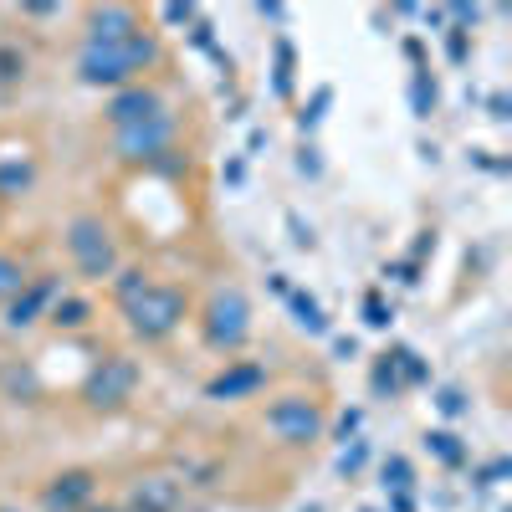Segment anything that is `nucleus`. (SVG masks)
I'll list each match as a JSON object with an SVG mask.
<instances>
[{
	"label": "nucleus",
	"instance_id": "f257e3e1",
	"mask_svg": "<svg viewBox=\"0 0 512 512\" xmlns=\"http://www.w3.org/2000/svg\"><path fill=\"white\" fill-rule=\"evenodd\" d=\"M154 57H159V47H154L144 31H134L128 41H118V47H93V41H88V52L77 57V72H82V82L103 88V82H123L128 72L149 67Z\"/></svg>",
	"mask_w": 512,
	"mask_h": 512
},
{
	"label": "nucleus",
	"instance_id": "f03ea898",
	"mask_svg": "<svg viewBox=\"0 0 512 512\" xmlns=\"http://www.w3.org/2000/svg\"><path fill=\"white\" fill-rule=\"evenodd\" d=\"M123 308H128V328L139 338H164L185 318V297L175 287H144L134 303H123Z\"/></svg>",
	"mask_w": 512,
	"mask_h": 512
},
{
	"label": "nucleus",
	"instance_id": "7ed1b4c3",
	"mask_svg": "<svg viewBox=\"0 0 512 512\" xmlns=\"http://www.w3.org/2000/svg\"><path fill=\"white\" fill-rule=\"evenodd\" d=\"M67 246H72L77 267L88 272V277H108L118 267V246H113V236H108V226L98 216H77L67 226Z\"/></svg>",
	"mask_w": 512,
	"mask_h": 512
},
{
	"label": "nucleus",
	"instance_id": "20e7f679",
	"mask_svg": "<svg viewBox=\"0 0 512 512\" xmlns=\"http://www.w3.org/2000/svg\"><path fill=\"white\" fill-rule=\"evenodd\" d=\"M246 333H251L246 297H241L236 287H226V292L210 297V313H205V338H210V344H216V349H241Z\"/></svg>",
	"mask_w": 512,
	"mask_h": 512
},
{
	"label": "nucleus",
	"instance_id": "39448f33",
	"mask_svg": "<svg viewBox=\"0 0 512 512\" xmlns=\"http://www.w3.org/2000/svg\"><path fill=\"white\" fill-rule=\"evenodd\" d=\"M134 384H139V364L134 359H103L88 374V400L98 410H113V405H123L128 395H134Z\"/></svg>",
	"mask_w": 512,
	"mask_h": 512
},
{
	"label": "nucleus",
	"instance_id": "423d86ee",
	"mask_svg": "<svg viewBox=\"0 0 512 512\" xmlns=\"http://www.w3.org/2000/svg\"><path fill=\"white\" fill-rule=\"evenodd\" d=\"M267 425L282 436V441H318V431H323V410L313 405V400H277L272 410H267Z\"/></svg>",
	"mask_w": 512,
	"mask_h": 512
},
{
	"label": "nucleus",
	"instance_id": "0eeeda50",
	"mask_svg": "<svg viewBox=\"0 0 512 512\" xmlns=\"http://www.w3.org/2000/svg\"><path fill=\"white\" fill-rule=\"evenodd\" d=\"M169 134H175L169 113H154V118H144L134 128H118V149H123V159H149L169 144Z\"/></svg>",
	"mask_w": 512,
	"mask_h": 512
},
{
	"label": "nucleus",
	"instance_id": "6e6552de",
	"mask_svg": "<svg viewBox=\"0 0 512 512\" xmlns=\"http://www.w3.org/2000/svg\"><path fill=\"white\" fill-rule=\"evenodd\" d=\"M267 384V369L262 364H231L226 374H216L205 384V395L210 400H241V395H256Z\"/></svg>",
	"mask_w": 512,
	"mask_h": 512
},
{
	"label": "nucleus",
	"instance_id": "1a4fd4ad",
	"mask_svg": "<svg viewBox=\"0 0 512 512\" xmlns=\"http://www.w3.org/2000/svg\"><path fill=\"white\" fill-rule=\"evenodd\" d=\"M180 507V482L175 477H144L128 492V512H175Z\"/></svg>",
	"mask_w": 512,
	"mask_h": 512
},
{
	"label": "nucleus",
	"instance_id": "9d476101",
	"mask_svg": "<svg viewBox=\"0 0 512 512\" xmlns=\"http://www.w3.org/2000/svg\"><path fill=\"white\" fill-rule=\"evenodd\" d=\"M154 113H164V103H159L149 88H123V93L108 103L113 128H134V123H144V118H154Z\"/></svg>",
	"mask_w": 512,
	"mask_h": 512
},
{
	"label": "nucleus",
	"instance_id": "9b49d317",
	"mask_svg": "<svg viewBox=\"0 0 512 512\" xmlns=\"http://www.w3.org/2000/svg\"><path fill=\"white\" fill-rule=\"evenodd\" d=\"M93 472H67V477H57L47 492H41V502H47V512H77L82 502L93 497Z\"/></svg>",
	"mask_w": 512,
	"mask_h": 512
},
{
	"label": "nucleus",
	"instance_id": "f8f14e48",
	"mask_svg": "<svg viewBox=\"0 0 512 512\" xmlns=\"http://www.w3.org/2000/svg\"><path fill=\"white\" fill-rule=\"evenodd\" d=\"M139 26H134V11L128 6H103L93 11V47H118V41H128Z\"/></svg>",
	"mask_w": 512,
	"mask_h": 512
},
{
	"label": "nucleus",
	"instance_id": "ddd939ff",
	"mask_svg": "<svg viewBox=\"0 0 512 512\" xmlns=\"http://www.w3.org/2000/svg\"><path fill=\"white\" fill-rule=\"evenodd\" d=\"M52 292H57L52 282H36V287H26V292L16 297V303H11V313H6V323H11V328H26V323H36V308H41V303H47V297H52Z\"/></svg>",
	"mask_w": 512,
	"mask_h": 512
},
{
	"label": "nucleus",
	"instance_id": "4468645a",
	"mask_svg": "<svg viewBox=\"0 0 512 512\" xmlns=\"http://www.w3.org/2000/svg\"><path fill=\"white\" fill-rule=\"evenodd\" d=\"M292 308H297V323H303V328H313V333H323V328H328V318H323V308L313 303V297L297 292V297H292Z\"/></svg>",
	"mask_w": 512,
	"mask_h": 512
},
{
	"label": "nucleus",
	"instance_id": "2eb2a0df",
	"mask_svg": "<svg viewBox=\"0 0 512 512\" xmlns=\"http://www.w3.org/2000/svg\"><path fill=\"white\" fill-rule=\"evenodd\" d=\"M31 185V164H0V195H16Z\"/></svg>",
	"mask_w": 512,
	"mask_h": 512
},
{
	"label": "nucleus",
	"instance_id": "dca6fc26",
	"mask_svg": "<svg viewBox=\"0 0 512 512\" xmlns=\"http://www.w3.org/2000/svg\"><path fill=\"white\" fill-rule=\"evenodd\" d=\"M52 323H57V328H82V323H88V303H77V297H67V303H57Z\"/></svg>",
	"mask_w": 512,
	"mask_h": 512
},
{
	"label": "nucleus",
	"instance_id": "f3484780",
	"mask_svg": "<svg viewBox=\"0 0 512 512\" xmlns=\"http://www.w3.org/2000/svg\"><path fill=\"white\" fill-rule=\"evenodd\" d=\"M21 287H26L21 262H11V256H0V297H11V292H21Z\"/></svg>",
	"mask_w": 512,
	"mask_h": 512
},
{
	"label": "nucleus",
	"instance_id": "a211bd4d",
	"mask_svg": "<svg viewBox=\"0 0 512 512\" xmlns=\"http://www.w3.org/2000/svg\"><path fill=\"white\" fill-rule=\"evenodd\" d=\"M277 93L282 98L292 93V47H287V41H277Z\"/></svg>",
	"mask_w": 512,
	"mask_h": 512
},
{
	"label": "nucleus",
	"instance_id": "6ab92c4d",
	"mask_svg": "<svg viewBox=\"0 0 512 512\" xmlns=\"http://www.w3.org/2000/svg\"><path fill=\"white\" fill-rule=\"evenodd\" d=\"M425 446H431L441 461H461V446H456V436H446V431H436V436H425Z\"/></svg>",
	"mask_w": 512,
	"mask_h": 512
},
{
	"label": "nucleus",
	"instance_id": "aec40b11",
	"mask_svg": "<svg viewBox=\"0 0 512 512\" xmlns=\"http://www.w3.org/2000/svg\"><path fill=\"white\" fill-rule=\"evenodd\" d=\"M144 287H149V282H144V272H123V277H118V297H123V303H134V297H139Z\"/></svg>",
	"mask_w": 512,
	"mask_h": 512
},
{
	"label": "nucleus",
	"instance_id": "412c9836",
	"mask_svg": "<svg viewBox=\"0 0 512 512\" xmlns=\"http://www.w3.org/2000/svg\"><path fill=\"white\" fill-rule=\"evenodd\" d=\"M384 482H390V487H410V466H405V461L395 456L390 466H384Z\"/></svg>",
	"mask_w": 512,
	"mask_h": 512
},
{
	"label": "nucleus",
	"instance_id": "4be33fe9",
	"mask_svg": "<svg viewBox=\"0 0 512 512\" xmlns=\"http://www.w3.org/2000/svg\"><path fill=\"white\" fill-rule=\"evenodd\" d=\"M0 77H21V57H11V52H0Z\"/></svg>",
	"mask_w": 512,
	"mask_h": 512
},
{
	"label": "nucleus",
	"instance_id": "5701e85b",
	"mask_svg": "<svg viewBox=\"0 0 512 512\" xmlns=\"http://www.w3.org/2000/svg\"><path fill=\"white\" fill-rule=\"evenodd\" d=\"M359 461H364V446H354L344 461H338V472H359Z\"/></svg>",
	"mask_w": 512,
	"mask_h": 512
},
{
	"label": "nucleus",
	"instance_id": "b1692460",
	"mask_svg": "<svg viewBox=\"0 0 512 512\" xmlns=\"http://www.w3.org/2000/svg\"><path fill=\"white\" fill-rule=\"evenodd\" d=\"M190 16H195L190 6H164V21H190Z\"/></svg>",
	"mask_w": 512,
	"mask_h": 512
},
{
	"label": "nucleus",
	"instance_id": "393cba45",
	"mask_svg": "<svg viewBox=\"0 0 512 512\" xmlns=\"http://www.w3.org/2000/svg\"><path fill=\"white\" fill-rule=\"evenodd\" d=\"M369 323H374V328L390 323V318H384V308H379V297H369Z\"/></svg>",
	"mask_w": 512,
	"mask_h": 512
},
{
	"label": "nucleus",
	"instance_id": "a878e982",
	"mask_svg": "<svg viewBox=\"0 0 512 512\" xmlns=\"http://www.w3.org/2000/svg\"><path fill=\"white\" fill-rule=\"evenodd\" d=\"M441 410H446V415H456V410H461V395H456V390H446V395H441Z\"/></svg>",
	"mask_w": 512,
	"mask_h": 512
},
{
	"label": "nucleus",
	"instance_id": "bb28decb",
	"mask_svg": "<svg viewBox=\"0 0 512 512\" xmlns=\"http://www.w3.org/2000/svg\"><path fill=\"white\" fill-rule=\"evenodd\" d=\"M88 512H113V507H88Z\"/></svg>",
	"mask_w": 512,
	"mask_h": 512
},
{
	"label": "nucleus",
	"instance_id": "cd10ccee",
	"mask_svg": "<svg viewBox=\"0 0 512 512\" xmlns=\"http://www.w3.org/2000/svg\"><path fill=\"white\" fill-rule=\"evenodd\" d=\"M6 512H16V507H6Z\"/></svg>",
	"mask_w": 512,
	"mask_h": 512
}]
</instances>
